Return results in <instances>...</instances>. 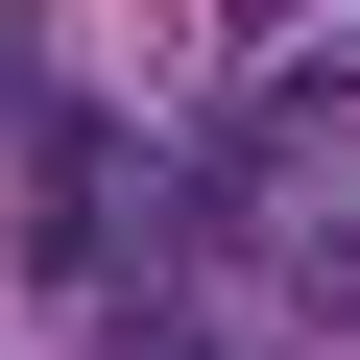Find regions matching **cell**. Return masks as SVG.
Instances as JSON below:
<instances>
[{
  "mask_svg": "<svg viewBox=\"0 0 360 360\" xmlns=\"http://www.w3.org/2000/svg\"><path fill=\"white\" fill-rule=\"evenodd\" d=\"M120 240V168H96V120H49L25 144V264H96Z\"/></svg>",
  "mask_w": 360,
  "mask_h": 360,
  "instance_id": "cell-2",
  "label": "cell"
},
{
  "mask_svg": "<svg viewBox=\"0 0 360 360\" xmlns=\"http://www.w3.org/2000/svg\"><path fill=\"white\" fill-rule=\"evenodd\" d=\"M336 144H360V72H264V96H240V144H217V193H312Z\"/></svg>",
  "mask_w": 360,
  "mask_h": 360,
  "instance_id": "cell-1",
  "label": "cell"
},
{
  "mask_svg": "<svg viewBox=\"0 0 360 360\" xmlns=\"http://www.w3.org/2000/svg\"><path fill=\"white\" fill-rule=\"evenodd\" d=\"M144 360H217V336H144Z\"/></svg>",
  "mask_w": 360,
  "mask_h": 360,
  "instance_id": "cell-3",
  "label": "cell"
}]
</instances>
